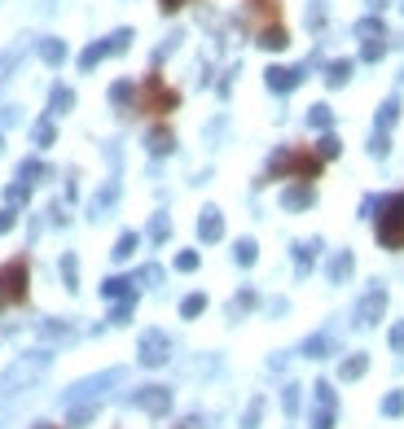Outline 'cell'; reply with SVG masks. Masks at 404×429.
Instances as JSON below:
<instances>
[{
	"label": "cell",
	"mask_w": 404,
	"mask_h": 429,
	"mask_svg": "<svg viewBox=\"0 0 404 429\" xmlns=\"http://www.w3.org/2000/svg\"><path fill=\"white\" fill-rule=\"evenodd\" d=\"M326 351H330V337H308V342H303V355H308V359H321Z\"/></svg>",
	"instance_id": "obj_26"
},
{
	"label": "cell",
	"mask_w": 404,
	"mask_h": 429,
	"mask_svg": "<svg viewBox=\"0 0 404 429\" xmlns=\"http://www.w3.org/2000/svg\"><path fill=\"white\" fill-rule=\"evenodd\" d=\"M158 5H163V13H176V9H185L189 0H158Z\"/></svg>",
	"instance_id": "obj_42"
},
{
	"label": "cell",
	"mask_w": 404,
	"mask_h": 429,
	"mask_svg": "<svg viewBox=\"0 0 404 429\" xmlns=\"http://www.w3.org/2000/svg\"><path fill=\"white\" fill-rule=\"evenodd\" d=\"M365 368H369V355H347L343 364H338V377H343V381H356V377H365Z\"/></svg>",
	"instance_id": "obj_13"
},
{
	"label": "cell",
	"mask_w": 404,
	"mask_h": 429,
	"mask_svg": "<svg viewBox=\"0 0 404 429\" xmlns=\"http://www.w3.org/2000/svg\"><path fill=\"white\" fill-rule=\"evenodd\" d=\"M246 18L255 27V36H260L268 27H281V5L277 0H246Z\"/></svg>",
	"instance_id": "obj_8"
},
{
	"label": "cell",
	"mask_w": 404,
	"mask_h": 429,
	"mask_svg": "<svg viewBox=\"0 0 404 429\" xmlns=\"http://www.w3.org/2000/svg\"><path fill=\"white\" fill-rule=\"evenodd\" d=\"M356 31H361V40H382V36H386V27H382L378 18H365Z\"/></svg>",
	"instance_id": "obj_24"
},
{
	"label": "cell",
	"mask_w": 404,
	"mask_h": 429,
	"mask_svg": "<svg viewBox=\"0 0 404 429\" xmlns=\"http://www.w3.org/2000/svg\"><path fill=\"white\" fill-rule=\"evenodd\" d=\"M48 368V355L44 351H36V355H22L18 359V364H13L5 377H0V394H18L22 386H31V381H36V377Z\"/></svg>",
	"instance_id": "obj_5"
},
{
	"label": "cell",
	"mask_w": 404,
	"mask_h": 429,
	"mask_svg": "<svg viewBox=\"0 0 404 429\" xmlns=\"http://www.w3.org/2000/svg\"><path fill=\"white\" fill-rule=\"evenodd\" d=\"M36 429H57V425H36Z\"/></svg>",
	"instance_id": "obj_46"
},
{
	"label": "cell",
	"mask_w": 404,
	"mask_h": 429,
	"mask_svg": "<svg viewBox=\"0 0 404 429\" xmlns=\"http://www.w3.org/2000/svg\"><path fill=\"white\" fill-rule=\"evenodd\" d=\"M137 359H141L145 368L167 364V359H172V337L163 333V328H145V333H141V346H137Z\"/></svg>",
	"instance_id": "obj_6"
},
{
	"label": "cell",
	"mask_w": 404,
	"mask_h": 429,
	"mask_svg": "<svg viewBox=\"0 0 404 429\" xmlns=\"http://www.w3.org/2000/svg\"><path fill=\"white\" fill-rule=\"evenodd\" d=\"M132 403L141 412H150V416H167V412H172V390L167 386H141L132 394Z\"/></svg>",
	"instance_id": "obj_7"
},
{
	"label": "cell",
	"mask_w": 404,
	"mask_h": 429,
	"mask_svg": "<svg viewBox=\"0 0 404 429\" xmlns=\"http://www.w3.org/2000/svg\"><path fill=\"white\" fill-rule=\"evenodd\" d=\"M150 154H172V131L167 127H154L150 131Z\"/></svg>",
	"instance_id": "obj_17"
},
{
	"label": "cell",
	"mask_w": 404,
	"mask_h": 429,
	"mask_svg": "<svg viewBox=\"0 0 404 429\" xmlns=\"http://www.w3.org/2000/svg\"><path fill=\"white\" fill-rule=\"evenodd\" d=\"M400 119V101H396V96H391V101H386L382 110H378V131H386V127H391Z\"/></svg>",
	"instance_id": "obj_21"
},
{
	"label": "cell",
	"mask_w": 404,
	"mask_h": 429,
	"mask_svg": "<svg viewBox=\"0 0 404 429\" xmlns=\"http://www.w3.org/2000/svg\"><path fill=\"white\" fill-rule=\"evenodd\" d=\"M347 75H351V61H334L330 71H326V84L338 88V84H347Z\"/></svg>",
	"instance_id": "obj_20"
},
{
	"label": "cell",
	"mask_w": 404,
	"mask_h": 429,
	"mask_svg": "<svg viewBox=\"0 0 404 429\" xmlns=\"http://www.w3.org/2000/svg\"><path fill=\"white\" fill-rule=\"evenodd\" d=\"M316 250H321V241H303V245H299V254H295V268H299V272H308Z\"/></svg>",
	"instance_id": "obj_19"
},
{
	"label": "cell",
	"mask_w": 404,
	"mask_h": 429,
	"mask_svg": "<svg viewBox=\"0 0 404 429\" xmlns=\"http://www.w3.org/2000/svg\"><path fill=\"white\" fill-rule=\"evenodd\" d=\"M260 416H264V399H251L246 416H242V429H260Z\"/></svg>",
	"instance_id": "obj_22"
},
{
	"label": "cell",
	"mask_w": 404,
	"mask_h": 429,
	"mask_svg": "<svg viewBox=\"0 0 404 429\" xmlns=\"http://www.w3.org/2000/svg\"><path fill=\"white\" fill-rule=\"evenodd\" d=\"M92 412H97L92 403H88V407H75V412H71V425H84V421H92Z\"/></svg>",
	"instance_id": "obj_36"
},
{
	"label": "cell",
	"mask_w": 404,
	"mask_h": 429,
	"mask_svg": "<svg viewBox=\"0 0 404 429\" xmlns=\"http://www.w3.org/2000/svg\"><path fill=\"white\" fill-rule=\"evenodd\" d=\"M351 268H356V263H351V250H338L334 263H330V285H343V280L351 276Z\"/></svg>",
	"instance_id": "obj_12"
},
{
	"label": "cell",
	"mask_w": 404,
	"mask_h": 429,
	"mask_svg": "<svg viewBox=\"0 0 404 429\" xmlns=\"http://www.w3.org/2000/svg\"><path fill=\"white\" fill-rule=\"evenodd\" d=\"M316 403H326V407L338 403V399H334V390H330V381H316Z\"/></svg>",
	"instance_id": "obj_33"
},
{
	"label": "cell",
	"mask_w": 404,
	"mask_h": 429,
	"mask_svg": "<svg viewBox=\"0 0 404 429\" xmlns=\"http://www.w3.org/2000/svg\"><path fill=\"white\" fill-rule=\"evenodd\" d=\"M391 346H396V351H400V355H404V320H400V324H396V328H391Z\"/></svg>",
	"instance_id": "obj_40"
},
{
	"label": "cell",
	"mask_w": 404,
	"mask_h": 429,
	"mask_svg": "<svg viewBox=\"0 0 404 429\" xmlns=\"http://www.w3.org/2000/svg\"><path fill=\"white\" fill-rule=\"evenodd\" d=\"M202 311H207V293H189V298L181 303V316H185V320H193V316H202Z\"/></svg>",
	"instance_id": "obj_18"
},
{
	"label": "cell",
	"mask_w": 404,
	"mask_h": 429,
	"mask_svg": "<svg viewBox=\"0 0 404 429\" xmlns=\"http://www.w3.org/2000/svg\"><path fill=\"white\" fill-rule=\"evenodd\" d=\"M382 412H386V416H400V412H404V394H400V390L386 394V399H382Z\"/></svg>",
	"instance_id": "obj_31"
},
{
	"label": "cell",
	"mask_w": 404,
	"mask_h": 429,
	"mask_svg": "<svg viewBox=\"0 0 404 429\" xmlns=\"http://www.w3.org/2000/svg\"><path fill=\"white\" fill-rule=\"evenodd\" d=\"M321 158H338V140L334 136H326V140H321V150H316Z\"/></svg>",
	"instance_id": "obj_37"
},
{
	"label": "cell",
	"mask_w": 404,
	"mask_h": 429,
	"mask_svg": "<svg viewBox=\"0 0 404 429\" xmlns=\"http://www.w3.org/2000/svg\"><path fill=\"white\" fill-rule=\"evenodd\" d=\"M198 237H202V241H220V237H224V214H220L216 206H207V210H202V219H198Z\"/></svg>",
	"instance_id": "obj_11"
},
{
	"label": "cell",
	"mask_w": 404,
	"mask_h": 429,
	"mask_svg": "<svg viewBox=\"0 0 404 429\" xmlns=\"http://www.w3.org/2000/svg\"><path fill=\"white\" fill-rule=\"evenodd\" d=\"M255 307V293L246 289V293H237V303H233V311H251Z\"/></svg>",
	"instance_id": "obj_39"
},
{
	"label": "cell",
	"mask_w": 404,
	"mask_h": 429,
	"mask_svg": "<svg viewBox=\"0 0 404 429\" xmlns=\"http://www.w3.org/2000/svg\"><path fill=\"white\" fill-rule=\"evenodd\" d=\"M176 106H181V92L167 88V79L158 75V71H150V75L141 79V88H137V110H141V114L163 119V114H172Z\"/></svg>",
	"instance_id": "obj_2"
},
{
	"label": "cell",
	"mask_w": 404,
	"mask_h": 429,
	"mask_svg": "<svg viewBox=\"0 0 404 429\" xmlns=\"http://www.w3.org/2000/svg\"><path fill=\"white\" fill-rule=\"evenodd\" d=\"M106 298H132V280H123V276H110L106 285H102Z\"/></svg>",
	"instance_id": "obj_16"
},
{
	"label": "cell",
	"mask_w": 404,
	"mask_h": 429,
	"mask_svg": "<svg viewBox=\"0 0 404 429\" xmlns=\"http://www.w3.org/2000/svg\"><path fill=\"white\" fill-rule=\"evenodd\" d=\"M67 106H75L71 88H57V92H53V110H67Z\"/></svg>",
	"instance_id": "obj_35"
},
{
	"label": "cell",
	"mask_w": 404,
	"mask_h": 429,
	"mask_svg": "<svg viewBox=\"0 0 404 429\" xmlns=\"http://www.w3.org/2000/svg\"><path fill=\"white\" fill-rule=\"evenodd\" d=\"M27 293H31V268H27V259L18 254V259L0 263V311L22 307Z\"/></svg>",
	"instance_id": "obj_3"
},
{
	"label": "cell",
	"mask_w": 404,
	"mask_h": 429,
	"mask_svg": "<svg viewBox=\"0 0 404 429\" xmlns=\"http://www.w3.org/2000/svg\"><path fill=\"white\" fill-rule=\"evenodd\" d=\"M106 53H115V48H110V44L102 40V44H92V48H88V53H84V57H79V66H97V61H102Z\"/></svg>",
	"instance_id": "obj_25"
},
{
	"label": "cell",
	"mask_w": 404,
	"mask_h": 429,
	"mask_svg": "<svg viewBox=\"0 0 404 429\" xmlns=\"http://www.w3.org/2000/svg\"><path fill=\"white\" fill-rule=\"evenodd\" d=\"M312 429H334V407L321 403V407L312 412Z\"/></svg>",
	"instance_id": "obj_28"
},
{
	"label": "cell",
	"mask_w": 404,
	"mask_h": 429,
	"mask_svg": "<svg viewBox=\"0 0 404 429\" xmlns=\"http://www.w3.org/2000/svg\"><path fill=\"white\" fill-rule=\"evenodd\" d=\"M382 316H386V289H382V285H374V289H369L365 298H361V307H356V324H365V328H369V324H378Z\"/></svg>",
	"instance_id": "obj_9"
},
{
	"label": "cell",
	"mask_w": 404,
	"mask_h": 429,
	"mask_svg": "<svg viewBox=\"0 0 404 429\" xmlns=\"http://www.w3.org/2000/svg\"><path fill=\"white\" fill-rule=\"evenodd\" d=\"M0 145H5V140H0Z\"/></svg>",
	"instance_id": "obj_48"
},
{
	"label": "cell",
	"mask_w": 404,
	"mask_h": 429,
	"mask_svg": "<svg viewBox=\"0 0 404 429\" xmlns=\"http://www.w3.org/2000/svg\"><path fill=\"white\" fill-rule=\"evenodd\" d=\"M374 5H382V0H374Z\"/></svg>",
	"instance_id": "obj_47"
},
{
	"label": "cell",
	"mask_w": 404,
	"mask_h": 429,
	"mask_svg": "<svg viewBox=\"0 0 404 429\" xmlns=\"http://www.w3.org/2000/svg\"><path fill=\"white\" fill-rule=\"evenodd\" d=\"M176 268H181V272H193V268H198V254H193V250L176 254Z\"/></svg>",
	"instance_id": "obj_34"
},
{
	"label": "cell",
	"mask_w": 404,
	"mask_h": 429,
	"mask_svg": "<svg viewBox=\"0 0 404 429\" xmlns=\"http://www.w3.org/2000/svg\"><path fill=\"white\" fill-rule=\"evenodd\" d=\"M264 75H268V88L272 92H290V88H299V79H303L295 66H268Z\"/></svg>",
	"instance_id": "obj_10"
},
{
	"label": "cell",
	"mask_w": 404,
	"mask_h": 429,
	"mask_svg": "<svg viewBox=\"0 0 404 429\" xmlns=\"http://www.w3.org/2000/svg\"><path fill=\"white\" fill-rule=\"evenodd\" d=\"M40 53H44V61H48V66H57V61H62V57H67V48H62V44H57V40H48V44H44V48H40Z\"/></svg>",
	"instance_id": "obj_29"
},
{
	"label": "cell",
	"mask_w": 404,
	"mask_h": 429,
	"mask_svg": "<svg viewBox=\"0 0 404 429\" xmlns=\"http://www.w3.org/2000/svg\"><path fill=\"white\" fill-rule=\"evenodd\" d=\"M321 167H326V158H321L316 150H281V154H272V162H268V180H299V184H316Z\"/></svg>",
	"instance_id": "obj_1"
},
{
	"label": "cell",
	"mask_w": 404,
	"mask_h": 429,
	"mask_svg": "<svg viewBox=\"0 0 404 429\" xmlns=\"http://www.w3.org/2000/svg\"><path fill=\"white\" fill-rule=\"evenodd\" d=\"M255 254H260V250H255V241H237V263H242V268H251Z\"/></svg>",
	"instance_id": "obj_30"
},
{
	"label": "cell",
	"mask_w": 404,
	"mask_h": 429,
	"mask_svg": "<svg viewBox=\"0 0 404 429\" xmlns=\"http://www.w3.org/2000/svg\"><path fill=\"white\" fill-rule=\"evenodd\" d=\"M36 140H40V145H53V123H40V127H36Z\"/></svg>",
	"instance_id": "obj_38"
},
{
	"label": "cell",
	"mask_w": 404,
	"mask_h": 429,
	"mask_svg": "<svg viewBox=\"0 0 404 429\" xmlns=\"http://www.w3.org/2000/svg\"><path fill=\"white\" fill-rule=\"evenodd\" d=\"M13 228V210H0V233H9Z\"/></svg>",
	"instance_id": "obj_44"
},
{
	"label": "cell",
	"mask_w": 404,
	"mask_h": 429,
	"mask_svg": "<svg viewBox=\"0 0 404 429\" xmlns=\"http://www.w3.org/2000/svg\"><path fill=\"white\" fill-rule=\"evenodd\" d=\"M62 280H67V289H75V285H79V263H75V254L62 259Z\"/></svg>",
	"instance_id": "obj_23"
},
{
	"label": "cell",
	"mask_w": 404,
	"mask_h": 429,
	"mask_svg": "<svg viewBox=\"0 0 404 429\" xmlns=\"http://www.w3.org/2000/svg\"><path fill=\"white\" fill-rule=\"evenodd\" d=\"M312 123L326 127V123H330V110H326V106H312Z\"/></svg>",
	"instance_id": "obj_41"
},
{
	"label": "cell",
	"mask_w": 404,
	"mask_h": 429,
	"mask_svg": "<svg viewBox=\"0 0 404 429\" xmlns=\"http://www.w3.org/2000/svg\"><path fill=\"white\" fill-rule=\"evenodd\" d=\"M132 250H137V233H123L115 241V259H132Z\"/></svg>",
	"instance_id": "obj_27"
},
{
	"label": "cell",
	"mask_w": 404,
	"mask_h": 429,
	"mask_svg": "<svg viewBox=\"0 0 404 429\" xmlns=\"http://www.w3.org/2000/svg\"><path fill=\"white\" fill-rule=\"evenodd\" d=\"M255 40H260L264 48H272V53H277V48H286V44H290V31H286V22H281V27H268V31H260Z\"/></svg>",
	"instance_id": "obj_14"
},
{
	"label": "cell",
	"mask_w": 404,
	"mask_h": 429,
	"mask_svg": "<svg viewBox=\"0 0 404 429\" xmlns=\"http://www.w3.org/2000/svg\"><path fill=\"white\" fill-rule=\"evenodd\" d=\"M378 245L382 250H404V193L382 197V206H378Z\"/></svg>",
	"instance_id": "obj_4"
},
{
	"label": "cell",
	"mask_w": 404,
	"mask_h": 429,
	"mask_svg": "<svg viewBox=\"0 0 404 429\" xmlns=\"http://www.w3.org/2000/svg\"><path fill=\"white\" fill-rule=\"evenodd\" d=\"M176 429H198V421H181V425H176Z\"/></svg>",
	"instance_id": "obj_45"
},
{
	"label": "cell",
	"mask_w": 404,
	"mask_h": 429,
	"mask_svg": "<svg viewBox=\"0 0 404 429\" xmlns=\"http://www.w3.org/2000/svg\"><path fill=\"white\" fill-rule=\"evenodd\" d=\"M281 403H286V412H290V416H295V412H299V386H286Z\"/></svg>",
	"instance_id": "obj_32"
},
{
	"label": "cell",
	"mask_w": 404,
	"mask_h": 429,
	"mask_svg": "<svg viewBox=\"0 0 404 429\" xmlns=\"http://www.w3.org/2000/svg\"><path fill=\"white\" fill-rule=\"evenodd\" d=\"M150 233H154V241H163V237H167V219H154Z\"/></svg>",
	"instance_id": "obj_43"
},
{
	"label": "cell",
	"mask_w": 404,
	"mask_h": 429,
	"mask_svg": "<svg viewBox=\"0 0 404 429\" xmlns=\"http://www.w3.org/2000/svg\"><path fill=\"white\" fill-rule=\"evenodd\" d=\"M312 184H299V189H286V197H281V202L290 206V210H303V206H312Z\"/></svg>",
	"instance_id": "obj_15"
}]
</instances>
